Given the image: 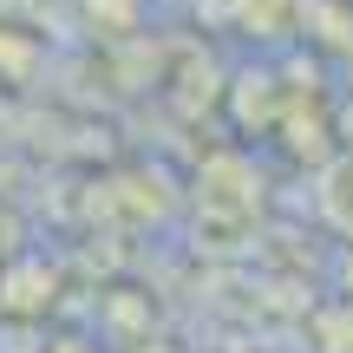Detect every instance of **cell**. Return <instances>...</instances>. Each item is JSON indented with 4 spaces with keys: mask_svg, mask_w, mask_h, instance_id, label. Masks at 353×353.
Wrapping results in <instances>:
<instances>
[{
    "mask_svg": "<svg viewBox=\"0 0 353 353\" xmlns=\"http://www.w3.org/2000/svg\"><path fill=\"white\" fill-rule=\"evenodd\" d=\"M321 196H327V216H334V223H341L347 236H353V164H341V170H334Z\"/></svg>",
    "mask_w": 353,
    "mask_h": 353,
    "instance_id": "obj_1",
    "label": "cell"
}]
</instances>
